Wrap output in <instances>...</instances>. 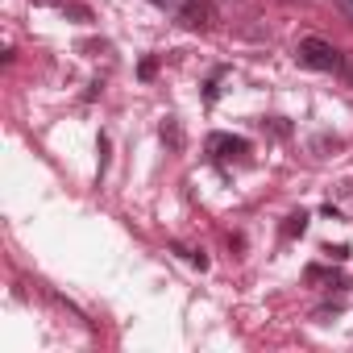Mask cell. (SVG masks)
Instances as JSON below:
<instances>
[{"label":"cell","mask_w":353,"mask_h":353,"mask_svg":"<svg viewBox=\"0 0 353 353\" xmlns=\"http://www.w3.org/2000/svg\"><path fill=\"white\" fill-rule=\"evenodd\" d=\"M158 133H162V145H166L170 154H179V150H183V125H179V117H166Z\"/></svg>","instance_id":"obj_5"},{"label":"cell","mask_w":353,"mask_h":353,"mask_svg":"<svg viewBox=\"0 0 353 353\" xmlns=\"http://www.w3.org/2000/svg\"><path fill=\"white\" fill-rule=\"evenodd\" d=\"M307 221H312V216H307L303 208H299V212H291V216L283 221V237H287V241H295V237H303V233H307Z\"/></svg>","instance_id":"obj_6"},{"label":"cell","mask_w":353,"mask_h":353,"mask_svg":"<svg viewBox=\"0 0 353 353\" xmlns=\"http://www.w3.org/2000/svg\"><path fill=\"white\" fill-rule=\"evenodd\" d=\"M225 5H233V0H225Z\"/></svg>","instance_id":"obj_20"},{"label":"cell","mask_w":353,"mask_h":353,"mask_svg":"<svg viewBox=\"0 0 353 353\" xmlns=\"http://www.w3.org/2000/svg\"><path fill=\"white\" fill-rule=\"evenodd\" d=\"M229 75V67H216L212 71V79L204 83V104H216V96H221V79Z\"/></svg>","instance_id":"obj_7"},{"label":"cell","mask_w":353,"mask_h":353,"mask_svg":"<svg viewBox=\"0 0 353 353\" xmlns=\"http://www.w3.org/2000/svg\"><path fill=\"white\" fill-rule=\"evenodd\" d=\"M100 92H104V79H96V83H88V92H83V100H88V104H92V100H96V96H100Z\"/></svg>","instance_id":"obj_15"},{"label":"cell","mask_w":353,"mask_h":353,"mask_svg":"<svg viewBox=\"0 0 353 353\" xmlns=\"http://www.w3.org/2000/svg\"><path fill=\"white\" fill-rule=\"evenodd\" d=\"M312 150H316V154H324V150H341V137H328V133H320V137L312 141Z\"/></svg>","instance_id":"obj_12"},{"label":"cell","mask_w":353,"mask_h":353,"mask_svg":"<svg viewBox=\"0 0 353 353\" xmlns=\"http://www.w3.org/2000/svg\"><path fill=\"white\" fill-rule=\"evenodd\" d=\"M59 13H63V17H71V21H92V9H88V5H71V0H67Z\"/></svg>","instance_id":"obj_9"},{"label":"cell","mask_w":353,"mask_h":353,"mask_svg":"<svg viewBox=\"0 0 353 353\" xmlns=\"http://www.w3.org/2000/svg\"><path fill=\"white\" fill-rule=\"evenodd\" d=\"M145 5H154V9H170V5H179V0H145Z\"/></svg>","instance_id":"obj_19"},{"label":"cell","mask_w":353,"mask_h":353,"mask_svg":"<svg viewBox=\"0 0 353 353\" xmlns=\"http://www.w3.org/2000/svg\"><path fill=\"white\" fill-rule=\"evenodd\" d=\"M179 26L192 30V34H208V30L216 26V5H208V0H183Z\"/></svg>","instance_id":"obj_2"},{"label":"cell","mask_w":353,"mask_h":353,"mask_svg":"<svg viewBox=\"0 0 353 353\" xmlns=\"http://www.w3.org/2000/svg\"><path fill=\"white\" fill-rule=\"evenodd\" d=\"M188 258H192V266H196V270H208V254H204V250H192Z\"/></svg>","instance_id":"obj_14"},{"label":"cell","mask_w":353,"mask_h":353,"mask_svg":"<svg viewBox=\"0 0 353 353\" xmlns=\"http://www.w3.org/2000/svg\"><path fill=\"white\" fill-rule=\"evenodd\" d=\"M262 129H270L274 137H291V121H287V117H266Z\"/></svg>","instance_id":"obj_8"},{"label":"cell","mask_w":353,"mask_h":353,"mask_svg":"<svg viewBox=\"0 0 353 353\" xmlns=\"http://www.w3.org/2000/svg\"><path fill=\"white\" fill-rule=\"evenodd\" d=\"M250 150H254V145H250L245 137H233V133H208V154H212L216 162H233V158L245 162Z\"/></svg>","instance_id":"obj_3"},{"label":"cell","mask_w":353,"mask_h":353,"mask_svg":"<svg viewBox=\"0 0 353 353\" xmlns=\"http://www.w3.org/2000/svg\"><path fill=\"white\" fill-rule=\"evenodd\" d=\"M341 312V303H324V307H316V320H328V316H336Z\"/></svg>","instance_id":"obj_16"},{"label":"cell","mask_w":353,"mask_h":353,"mask_svg":"<svg viewBox=\"0 0 353 353\" xmlns=\"http://www.w3.org/2000/svg\"><path fill=\"white\" fill-rule=\"evenodd\" d=\"M295 63H299V67H307V71H332V75H341L345 50H336L332 42H324V38L307 34V38H299V46H295Z\"/></svg>","instance_id":"obj_1"},{"label":"cell","mask_w":353,"mask_h":353,"mask_svg":"<svg viewBox=\"0 0 353 353\" xmlns=\"http://www.w3.org/2000/svg\"><path fill=\"white\" fill-rule=\"evenodd\" d=\"M320 254H324L328 262H345V258H349V245H324Z\"/></svg>","instance_id":"obj_13"},{"label":"cell","mask_w":353,"mask_h":353,"mask_svg":"<svg viewBox=\"0 0 353 353\" xmlns=\"http://www.w3.org/2000/svg\"><path fill=\"white\" fill-rule=\"evenodd\" d=\"M303 279H307L312 287H324V291H345V287H349L341 270H328V266H316V262L303 270Z\"/></svg>","instance_id":"obj_4"},{"label":"cell","mask_w":353,"mask_h":353,"mask_svg":"<svg viewBox=\"0 0 353 353\" xmlns=\"http://www.w3.org/2000/svg\"><path fill=\"white\" fill-rule=\"evenodd\" d=\"M341 75H345V79L353 83V54H345V63H341Z\"/></svg>","instance_id":"obj_17"},{"label":"cell","mask_w":353,"mask_h":353,"mask_svg":"<svg viewBox=\"0 0 353 353\" xmlns=\"http://www.w3.org/2000/svg\"><path fill=\"white\" fill-rule=\"evenodd\" d=\"M154 75H158V59L150 54V59H141V63H137V79H145V83H150Z\"/></svg>","instance_id":"obj_11"},{"label":"cell","mask_w":353,"mask_h":353,"mask_svg":"<svg viewBox=\"0 0 353 353\" xmlns=\"http://www.w3.org/2000/svg\"><path fill=\"white\" fill-rule=\"evenodd\" d=\"M108 150H112V141L100 133V141H96V154H100V166H96V174H100V179H104V170H108Z\"/></svg>","instance_id":"obj_10"},{"label":"cell","mask_w":353,"mask_h":353,"mask_svg":"<svg viewBox=\"0 0 353 353\" xmlns=\"http://www.w3.org/2000/svg\"><path fill=\"white\" fill-rule=\"evenodd\" d=\"M34 5H38V9H63L67 0H34Z\"/></svg>","instance_id":"obj_18"}]
</instances>
